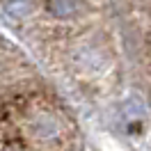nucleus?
I'll return each mask as SVG.
<instances>
[{"label":"nucleus","mask_w":151,"mask_h":151,"mask_svg":"<svg viewBox=\"0 0 151 151\" xmlns=\"http://www.w3.org/2000/svg\"><path fill=\"white\" fill-rule=\"evenodd\" d=\"M28 131L32 137H37L41 142H48V140H55L60 131H62V122L55 112L50 110H37L28 119Z\"/></svg>","instance_id":"nucleus-1"},{"label":"nucleus","mask_w":151,"mask_h":151,"mask_svg":"<svg viewBox=\"0 0 151 151\" xmlns=\"http://www.w3.org/2000/svg\"><path fill=\"white\" fill-rule=\"evenodd\" d=\"M78 64L89 69V71H99L101 64H103V55L99 53V48L94 46H85L78 50Z\"/></svg>","instance_id":"nucleus-3"},{"label":"nucleus","mask_w":151,"mask_h":151,"mask_svg":"<svg viewBox=\"0 0 151 151\" xmlns=\"http://www.w3.org/2000/svg\"><path fill=\"white\" fill-rule=\"evenodd\" d=\"M80 9V0H48V12L55 19H71Z\"/></svg>","instance_id":"nucleus-2"},{"label":"nucleus","mask_w":151,"mask_h":151,"mask_svg":"<svg viewBox=\"0 0 151 151\" xmlns=\"http://www.w3.org/2000/svg\"><path fill=\"white\" fill-rule=\"evenodd\" d=\"M5 12L9 16H14V19H23L30 12V2L28 0H7L5 2Z\"/></svg>","instance_id":"nucleus-4"}]
</instances>
